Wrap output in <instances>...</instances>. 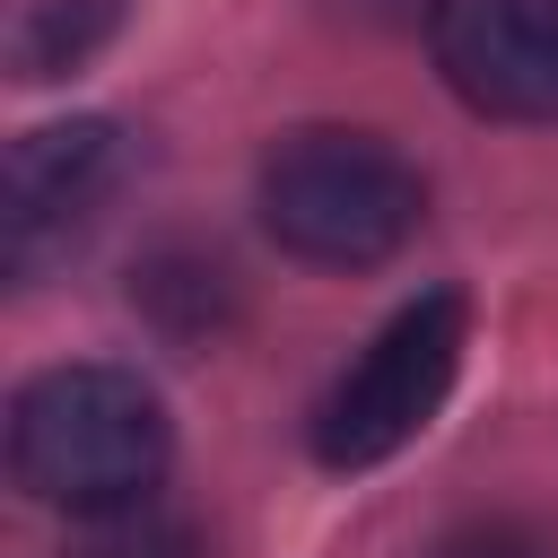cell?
Returning a JSON list of instances; mask_svg holds the SVG:
<instances>
[{"instance_id":"1","label":"cell","mask_w":558,"mask_h":558,"mask_svg":"<svg viewBox=\"0 0 558 558\" xmlns=\"http://www.w3.org/2000/svg\"><path fill=\"white\" fill-rule=\"evenodd\" d=\"M166 401L131 366H52L9 410V462L26 497L70 514L140 506L166 471Z\"/></svg>"},{"instance_id":"2","label":"cell","mask_w":558,"mask_h":558,"mask_svg":"<svg viewBox=\"0 0 558 558\" xmlns=\"http://www.w3.org/2000/svg\"><path fill=\"white\" fill-rule=\"evenodd\" d=\"M427 218V183L375 131H296L262 157V227L323 270L392 262Z\"/></svg>"},{"instance_id":"3","label":"cell","mask_w":558,"mask_h":558,"mask_svg":"<svg viewBox=\"0 0 558 558\" xmlns=\"http://www.w3.org/2000/svg\"><path fill=\"white\" fill-rule=\"evenodd\" d=\"M462 340H471V314H462L453 288L401 305V314L357 349V366L323 392V410H314V453H323L331 471H375V462H392V453L445 410V392H453V375H462Z\"/></svg>"},{"instance_id":"4","label":"cell","mask_w":558,"mask_h":558,"mask_svg":"<svg viewBox=\"0 0 558 558\" xmlns=\"http://www.w3.org/2000/svg\"><path fill=\"white\" fill-rule=\"evenodd\" d=\"M445 87L488 122H558V0H436Z\"/></svg>"},{"instance_id":"5","label":"cell","mask_w":558,"mask_h":558,"mask_svg":"<svg viewBox=\"0 0 558 558\" xmlns=\"http://www.w3.org/2000/svg\"><path fill=\"white\" fill-rule=\"evenodd\" d=\"M122 183V131L113 122H44L9 148V183H0V253L17 279H35L44 262H61L87 218L113 201Z\"/></svg>"},{"instance_id":"6","label":"cell","mask_w":558,"mask_h":558,"mask_svg":"<svg viewBox=\"0 0 558 558\" xmlns=\"http://www.w3.org/2000/svg\"><path fill=\"white\" fill-rule=\"evenodd\" d=\"M131 0H17L9 17V70L17 78H70L122 35Z\"/></svg>"},{"instance_id":"7","label":"cell","mask_w":558,"mask_h":558,"mask_svg":"<svg viewBox=\"0 0 558 558\" xmlns=\"http://www.w3.org/2000/svg\"><path fill=\"white\" fill-rule=\"evenodd\" d=\"M140 305H148L174 340H201V331H218V323L235 314V288H227V270L201 262V253H157V262L140 270Z\"/></svg>"},{"instance_id":"8","label":"cell","mask_w":558,"mask_h":558,"mask_svg":"<svg viewBox=\"0 0 558 558\" xmlns=\"http://www.w3.org/2000/svg\"><path fill=\"white\" fill-rule=\"evenodd\" d=\"M70 558H201V541H192V523H174V514H157L140 497V506L87 514V532L70 541Z\"/></svg>"},{"instance_id":"9","label":"cell","mask_w":558,"mask_h":558,"mask_svg":"<svg viewBox=\"0 0 558 558\" xmlns=\"http://www.w3.org/2000/svg\"><path fill=\"white\" fill-rule=\"evenodd\" d=\"M436 558H558V541L532 532V523H471V532H453Z\"/></svg>"}]
</instances>
